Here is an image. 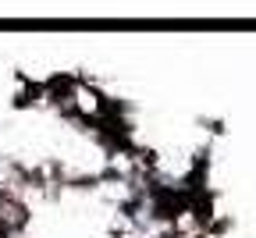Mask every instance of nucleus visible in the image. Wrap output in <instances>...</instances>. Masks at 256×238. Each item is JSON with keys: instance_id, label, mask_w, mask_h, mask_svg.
Returning <instances> with one entry per match:
<instances>
[]
</instances>
